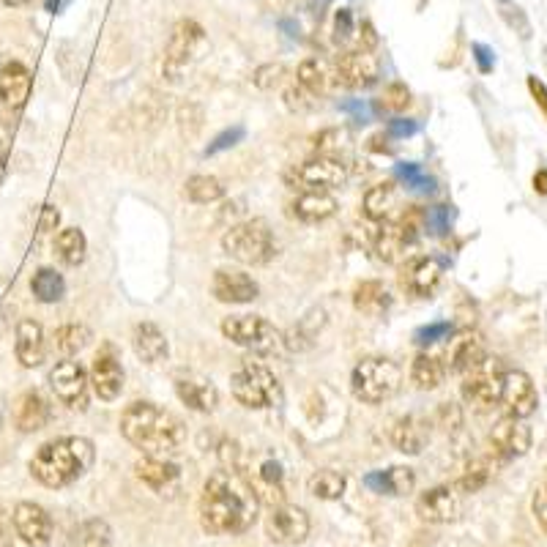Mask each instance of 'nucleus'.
<instances>
[{"label": "nucleus", "instance_id": "obj_1", "mask_svg": "<svg viewBox=\"0 0 547 547\" xmlns=\"http://www.w3.org/2000/svg\"><path fill=\"white\" fill-rule=\"evenodd\" d=\"M258 509L260 498L252 479L233 465L208 476L197 501L200 526L214 537H233L249 531L258 520Z\"/></svg>", "mask_w": 547, "mask_h": 547}, {"label": "nucleus", "instance_id": "obj_2", "mask_svg": "<svg viewBox=\"0 0 547 547\" xmlns=\"http://www.w3.org/2000/svg\"><path fill=\"white\" fill-rule=\"evenodd\" d=\"M121 435L143 455L173 457L184 446L186 427L162 405L132 403L121 413Z\"/></svg>", "mask_w": 547, "mask_h": 547}, {"label": "nucleus", "instance_id": "obj_3", "mask_svg": "<svg viewBox=\"0 0 547 547\" xmlns=\"http://www.w3.org/2000/svg\"><path fill=\"white\" fill-rule=\"evenodd\" d=\"M93 444L88 438H58L50 444L39 446V452L31 460V474L44 487H69L77 479H83L85 471L93 465Z\"/></svg>", "mask_w": 547, "mask_h": 547}, {"label": "nucleus", "instance_id": "obj_4", "mask_svg": "<svg viewBox=\"0 0 547 547\" xmlns=\"http://www.w3.org/2000/svg\"><path fill=\"white\" fill-rule=\"evenodd\" d=\"M427 219H424L422 208H408L400 211L397 217L386 219L375 236V255L389 266H400L411 258V252L419 244Z\"/></svg>", "mask_w": 547, "mask_h": 547}, {"label": "nucleus", "instance_id": "obj_5", "mask_svg": "<svg viewBox=\"0 0 547 547\" xmlns=\"http://www.w3.org/2000/svg\"><path fill=\"white\" fill-rule=\"evenodd\" d=\"M400 386H403V370H400V364L386 356H370L353 367L351 392L362 403H389L394 394L400 392Z\"/></svg>", "mask_w": 547, "mask_h": 547}, {"label": "nucleus", "instance_id": "obj_6", "mask_svg": "<svg viewBox=\"0 0 547 547\" xmlns=\"http://www.w3.org/2000/svg\"><path fill=\"white\" fill-rule=\"evenodd\" d=\"M222 252L244 266H266L277 255V241L266 219H247L222 236Z\"/></svg>", "mask_w": 547, "mask_h": 547}, {"label": "nucleus", "instance_id": "obj_7", "mask_svg": "<svg viewBox=\"0 0 547 547\" xmlns=\"http://www.w3.org/2000/svg\"><path fill=\"white\" fill-rule=\"evenodd\" d=\"M208 50V39L203 25L195 20H178L170 39H167L165 50V63H162V74L167 80H181L184 72H189L200 58L203 52Z\"/></svg>", "mask_w": 547, "mask_h": 547}, {"label": "nucleus", "instance_id": "obj_8", "mask_svg": "<svg viewBox=\"0 0 547 547\" xmlns=\"http://www.w3.org/2000/svg\"><path fill=\"white\" fill-rule=\"evenodd\" d=\"M230 392L238 405L249 411H263L277 403L279 383L277 375L260 362H241L238 370L230 375Z\"/></svg>", "mask_w": 547, "mask_h": 547}, {"label": "nucleus", "instance_id": "obj_9", "mask_svg": "<svg viewBox=\"0 0 547 547\" xmlns=\"http://www.w3.org/2000/svg\"><path fill=\"white\" fill-rule=\"evenodd\" d=\"M222 334L225 340H230L238 348H247L252 353H277L282 348V334L274 329V323H269L260 315H230L222 320Z\"/></svg>", "mask_w": 547, "mask_h": 547}, {"label": "nucleus", "instance_id": "obj_10", "mask_svg": "<svg viewBox=\"0 0 547 547\" xmlns=\"http://www.w3.org/2000/svg\"><path fill=\"white\" fill-rule=\"evenodd\" d=\"M504 367L498 362L496 356L487 353L482 362L471 367V370L463 375V392L465 405H471L476 411H493L498 403H501V383H504Z\"/></svg>", "mask_w": 547, "mask_h": 547}, {"label": "nucleus", "instance_id": "obj_11", "mask_svg": "<svg viewBox=\"0 0 547 547\" xmlns=\"http://www.w3.org/2000/svg\"><path fill=\"white\" fill-rule=\"evenodd\" d=\"M348 181V165L331 154H318L301 162L288 173V184L299 186L301 192H310V189H320V192H329L334 186H342Z\"/></svg>", "mask_w": 547, "mask_h": 547}, {"label": "nucleus", "instance_id": "obj_12", "mask_svg": "<svg viewBox=\"0 0 547 547\" xmlns=\"http://www.w3.org/2000/svg\"><path fill=\"white\" fill-rule=\"evenodd\" d=\"M334 77H337V85H345L351 91H364V88H372V85L378 83L381 61H378V55L372 50L348 47L334 61Z\"/></svg>", "mask_w": 547, "mask_h": 547}, {"label": "nucleus", "instance_id": "obj_13", "mask_svg": "<svg viewBox=\"0 0 547 547\" xmlns=\"http://www.w3.org/2000/svg\"><path fill=\"white\" fill-rule=\"evenodd\" d=\"M446 263L435 255H424V258H408L400 263V288L413 296V299H430L435 290L444 282Z\"/></svg>", "mask_w": 547, "mask_h": 547}, {"label": "nucleus", "instance_id": "obj_14", "mask_svg": "<svg viewBox=\"0 0 547 547\" xmlns=\"http://www.w3.org/2000/svg\"><path fill=\"white\" fill-rule=\"evenodd\" d=\"M312 523L310 515L296 504H274L271 512L266 515V537L274 542V545H301L304 539L310 537Z\"/></svg>", "mask_w": 547, "mask_h": 547}, {"label": "nucleus", "instance_id": "obj_15", "mask_svg": "<svg viewBox=\"0 0 547 547\" xmlns=\"http://www.w3.org/2000/svg\"><path fill=\"white\" fill-rule=\"evenodd\" d=\"M416 515H419V520L433 523V526L455 523L457 517L463 515V498H460L457 485L430 487L427 493L416 498Z\"/></svg>", "mask_w": 547, "mask_h": 547}, {"label": "nucleus", "instance_id": "obj_16", "mask_svg": "<svg viewBox=\"0 0 547 547\" xmlns=\"http://www.w3.org/2000/svg\"><path fill=\"white\" fill-rule=\"evenodd\" d=\"M88 372L80 362H72V359H61L50 370V386L55 397L66 403L69 408H80L83 411L85 403H88Z\"/></svg>", "mask_w": 547, "mask_h": 547}, {"label": "nucleus", "instance_id": "obj_17", "mask_svg": "<svg viewBox=\"0 0 547 547\" xmlns=\"http://www.w3.org/2000/svg\"><path fill=\"white\" fill-rule=\"evenodd\" d=\"M487 441H490V452L498 460H515V457H523L531 449V427L526 424V419L504 416L490 430Z\"/></svg>", "mask_w": 547, "mask_h": 547}, {"label": "nucleus", "instance_id": "obj_18", "mask_svg": "<svg viewBox=\"0 0 547 547\" xmlns=\"http://www.w3.org/2000/svg\"><path fill=\"white\" fill-rule=\"evenodd\" d=\"M14 531L17 537L28 547H50L55 526H52V517L47 515V509L33 501H22L14 506Z\"/></svg>", "mask_w": 547, "mask_h": 547}, {"label": "nucleus", "instance_id": "obj_19", "mask_svg": "<svg viewBox=\"0 0 547 547\" xmlns=\"http://www.w3.org/2000/svg\"><path fill=\"white\" fill-rule=\"evenodd\" d=\"M498 405L504 408L506 416L528 419L539 405L537 386L523 370H506L504 383H501V403Z\"/></svg>", "mask_w": 547, "mask_h": 547}, {"label": "nucleus", "instance_id": "obj_20", "mask_svg": "<svg viewBox=\"0 0 547 547\" xmlns=\"http://www.w3.org/2000/svg\"><path fill=\"white\" fill-rule=\"evenodd\" d=\"M91 386L96 397L104 403L118 400V394L124 389V370H121L113 345H104L102 351L96 353L91 364Z\"/></svg>", "mask_w": 547, "mask_h": 547}, {"label": "nucleus", "instance_id": "obj_21", "mask_svg": "<svg viewBox=\"0 0 547 547\" xmlns=\"http://www.w3.org/2000/svg\"><path fill=\"white\" fill-rule=\"evenodd\" d=\"M135 476L148 490H154L156 496L176 493L178 482H181V471L176 463H170V457L143 455V460L135 463Z\"/></svg>", "mask_w": 547, "mask_h": 547}, {"label": "nucleus", "instance_id": "obj_22", "mask_svg": "<svg viewBox=\"0 0 547 547\" xmlns=\"http://www.w3.org/2000/svg\"><path fill=\"white\" fill-rule=\"evenodd\" d=\"M211 293L222 304H249L258 299V282L238 269H219L211 279Z\"/></svg>", "mask_w": 547, "mask_h": 547}, {"label": "nucleus", "instance_id": "obj_23", "mask_svg": "<svg viewBox=\"0 0 547 547\" xmlns=\"http://www.w3.org/2000/svg\"><path fill=\"white\" fill-rule=\"evenodd\" d=\"M176 394L178 400L195 413H214L219 405V392L214 383L195 375V372H186V375H176Z\"/></svg>", "mask_w": 547, "mask_h": 547}, {"label": "nucleus", "instance_id": "obj_24", "mask_svg": "<svg viewBox=\"0 0 547 547\" xmlns=\"http://www.w3.org/2000/svg\"><path fill=\"white\" fill-rule=\"evenodd\" d=\"M487 356L485 340L474 334V331H463L457 334L455 340L449 342V353H446V370L455 375H465V372L476 367Z\"/></svg>", "mask_w": 547, "mask_h": 547}, {"label": "nucleus", "instance_id": "obj_25", "mask_svg": "<svg viewBox=\"0 0 547 547\" xmlns=\"http://www.w3.org/2000/svg\"><path fill=\"white\" fill-rule=\"evenodd\" d=\"M392 444L403 455H422V449L430 444V424L419 413L400 416L392 427Z\"/></svg>", "mask_w": 547, "mask_h": 547}, {"label": "nucleus", "instance_id": "obj_26", "mask_svg": "<svg viewBox=\"0 0 547 547\" xmlns=\"http://www.w3.org/2000/svg\"><path fill=\"white\" fill-rule=\"evenodd\" d=\"M33 88V74L22 66V63L11 61L0 69V102L11 107V110H20L25 102L31 99Z\"/></svg>", "mask_w": 547, "mask_h": 547}, {"label": "nucleus", "instance_id": "obj_27", "mask_svg": "<svg viewBox=\"0 0 547 547\" xmlns=\"http://www.w3.org/2000/svg\"><path fill=\"white\" fill-rule=\"evenodd\" d=\"M132 348H135V356L143 364L165 362L167 353H170L165 331L159 329L156 323H151V320L137 323L135 331H132Z\"/></svg>", "mask_w": 547, "mask_h": 547}, {"label": "nucleus", "instance_id": "obj_28", "mask_svg": "<svg viewBox=\"0 0 547 547\" xmlns=\"http://www.w3.org/2000/svg\"><path fill=\"white\" fill-rule=\"evenodd\" d=\"M337 200L329 192H320V189H310V192H301L293 200V217L304 222V225H320L337 214Z\"/></svg>", "mask_w": 547, "mask_h": 547}, {"label": "nucleus", "instance_id": "obj_29", "mask_svg": "<svg viewBox=\"0 0 547 547\" xmlns=\"http://www.w3.org/2000/svg\"><path fill=\"white\" fill-rule=\"evenodd\" d=\"M47 422H50V403L36 389L22 392L20 400L14 403V424H17V430L20 433H39Z\"/></svg>", "mask_w": 547, "mask_h": 547}, {"label": "nucleus", "instance_id": "obj_30", "mask_svg": "<svg viewBox=\"0 0 547 547\" xmlns=\"http://www.w3.org/2000/svg\"><path fill=\"white\" fill-rule=\"evenodd\" d=\"M47 356V340H44L42 323L36 320H20L17 326V359L22 367H39Z\"/></svg>", "mask_w": 547, "mask_h": 547}, {"label": "nucleus", "instance_id": "obj_31", "mask_svg": "<svg viewBox=\"0 0 547 547\" xmlns=\"http://www.w3.org/2000/svg\"><path fill=\"white\" fill-rule=\"evenodd\" d=\"M353 307H356V312H362L364 318H381L383 312H389V307H392V296L383 282L364 279L353 290Z\"/></svg>", "mask_w": 547, "mask_h": 547}, {"label": "nucleus", "instance_id": "obj_32", "mask_svg": "<svg viewBox=\"0 0 547 547\" xmlns=\"http://www.w3.org/2000/svg\"><path fill=\"white\" fill-rule=\"evenodd\" d=\"M364 482H367L370 490L381 493V496H408L416 487V474H413L411 468H405V465H394L389 471H375Z\"/></svg>", "mask_w": 547, "mask_h": 547}, {"label": "nucleus", "instance_id": "obj_33", "mask_svg": "<svg viewBox=\"0 0 547 547\" xmlns=\"http://www.w3.org/2000/svg\"><path fill=\"white\" fill-rule=\"evenodd\" d=\"M110 542H113L110 523L102 517H88L66 534L63 547H110Z\"/></svg>", "mask_w": 547, "mask_h": 547}, {"label": "nucleus", "instance_id": "obj_34", "mask_svg": "<svg viewBox=\"0 0 547 547\" xmlns=\"http://www.w3.org/2000/svg\"><path fill=\"white\" fill-rule=\"evenodd\" d=\"M397 211H400V192L394 184L372 186L364 195V214L372 222H386V219L397 217Z\"/></svg>", "mask_w": 547, "mask_h": 547}, {"label": "nucleus", "instance_id": "obj_35", "mask_svg": "<svg viewBox=\"0 0 547 547\" xmlns=\"http://www.w3.org/2000/svg\"><path fill=\"white\" fill-rule=\"evenodd\" d=\"M252 487H255L260 501L266 498L271 504H282V498H285V471H282V465L277 460H263L258 471H255Z\"/></svg>", "mask_w": 547, "mask_h": 547}, {"label": "nucleus", "instance_id": "obj_36", "mask_svg": "<svg viewBox=\"0 0 547 547\" xmlns=\"http://www.w3.org/2000/svg\"><path fill=\"white\" fill-rule=\"evenodd\" d=\"M296 83H299L304 91H310L315 99H320V96L329 93L331 83H337V77H334V69H329L323 61H318V58H307V61H301L299 72H296Z\"/></svg>", "mask_w": 547, "mask_h": 547}, {"label": "nucleus", "instance_id": "obj_37", "mask_svg": "<svg viewBox=\"0 0 547 547\" xmlns=\"http://www.w3.org/2000/svg\"><path fill=\"white\" fill-rule=\"evenodd\" d=\"M93 334L83 323H66L52 334V351L58 353L61 359H72L80 351H85L91 345Z\"/></svg>", "mask_w": 547, "mask_h": 547}, {"label": "nucleus", "instance_id": "obj_38", "mask_svg": "<svg viewBox=\"0 0 547 547\" xmlns=\"http://www.w3.org/2000/svg\"><path fill=\"white\" fill-rule=\"evenodd\" d=\"M446 378V364L433 353H419L411 364V381L422 392H433Z\"/></svg>", "mask_w": 547, "mask_h": 547}, {"label": "nucleus", "instance_id": "obj_39", "mask_svg": "<svg viewBox=\"0 0 547 547\" xmlns=\"http://www.w3.org/2000/svg\"><path fill=\"white\" fill-rule=\"evenodd\" d=\"M88 252V241L80 228H63L55 236V255L63 266H80Z\"/></svg>", "mask_w": 547, "mask_h": 547}, {"label": "nucleus", "instance_id": "obj_40", "mask_svg": "<svg viewBox=\"0 0 547 547\" xmlns=\"http://www.w3.org/2000/svg\"><path fill=\"white\" fill-rule=\"evenodd\" d=\"M184 197L195 206H208L225 197V186L214 176H192L184 184Z\"/></svg>", "mask_w": 547, "mask_h": 547}, {"label": "nucleus", "instance_id": "obj_41", "mask_svg": "<svg viewBox=\"0 0 547 547\" xmlns=\"http://www.w3.org/2000/svg\"><path fill=\"white\" fill-rule=\"evenodd\" d=\"M31 290L42 304H55V301L63 299L66 282H63V277L55 269H39L31 279Z\"/></svg>", "mask_w": 547, "mask_h": 547}, {"label": "nucleus", "instance_id": "obj_42", "mask_svg": "<svg viewBox=\"0 0 547 547\" xmlns=\"http://www.w3.org/2000/svg\"><path fill=\"white\" fill-rule=\"evenodd\" d=\"M493 474H496V465L490 463V457H479L474 463L465 465L463 476L457 479V490L460 493H479L493 479Z\"/></svg>", "mask_w": 547, "mask_h": 547}, {"label": "nucleus", "instance_id": "obj_43", "mask_svg": "<svg viewBox=\"0 0 547 547\" xmlns=\"http://www.w3.org/2000/svg\"><path fill=\"white\" fill-rule=\"evenodd\" d=\"M307 487L320 501H340L345 496V476L337 474V471H318V474L310 476Z\"/></svg>", "mask_w": 547, "mask_h": 547}, {"label": "nucleus", "instance_id": "obj_44", "mask_svg": "<svg viewBox=\"0 0 547 547\" xmlns=\"http://www.w3.org/2000/svg\"><path fill=\"white\" fill-rule=\"evenodd\" d=\"M411 102V91H408L403 83H392L383 88L381 107L386 113H405V110L411 107Z\"/></svg>", "mask_w": 547, "mask_h": 547}, {"label": "nucleus", "instance_id": "obj_45", "mask_svg": "<svg viewBox=\"0 0 547 547\" xmlns=\"http://www.w3.org/2000/svg\"><path fill=\"white\" fill-rule=\"evenodd\" d=\"M178 126H181V135L184 137H197V132L203 129V110H200V104H181V110H178Z\"/></svg>", "mask_w": 547, "mask_h": 547}, {"label": "nucleus", "instance_id": "obj_46", "mask_svg": "<svg viewBox=\"0 0 547 547\" xmlns=\"http://www.w3.org/2000/svg\"><path fill=\"white\" fill-rule=\"evenodd\" d=\"M282 96H285V104H288L293 113H312L318 107V99L310 91H304L299 83L288 85Z\"/></svg>", "mask_w": 547, "mask_h": 547}, {"label": "nucleus", "instance_id": "obj_47", "mask_svg": "<svg viewBox=\"0 0 547 547\" xmlns=\"http://www.w3.org/2000/svg\"><path fill=\"white\" fill-rule=\"evenodd\" d=\"M394 173H397V178H400L408 189H433V178L427 176L419 165H413V162L397 165Z\"/></svg>", "mask_w": 547, "mask_h": 547}, {"label": "nucleus", "instance_id": "obj_48", "mask_svg": "<svg viewBox=\"0 0 547 547\" xmlns=\"http://www.w3.org/2000/svg\"><path fill=\"white\" fill-rule=\"evenodd\" d=\"M452 337V323H446V320H438V323H430V326H422V329L413 334V342L416 345H435V342L449 340Z\"/></svg>", "mask_w": 547, "mask_h": 547}, {"label": "nucleus", "instance_id": "obj_49", "mask_svg": "<svg viewBox=\"0 0 547 547\" xmlns=\"http://www.w3.org/2000/svg\"><path fill=\"white\" fill-rule=\"evenodd\" d=\"M351 42H356V25H353L351 11L340 9L334 17V44L348 47Z\"/></svg>", "mask_w": 547, "mask_h": 547}, {"label": "nucleus", "instance_id": "obj_50", "mask_svg": "<svg viewBox=\"0 0 547 547\" xmlns=\"http://www.w3.org/2000/svg\"><path fill=\"white\" fill-rule=\"evenodd\" d=\"M282 77H285V69L279 63H266V66H260L258 72H255L252 80H255L260 91H274Z\"/></svg>", "mask_w": 547, "mask_h": 547}, {"label": "nucleus", "instance_id": "obj_51", "mask_svg": "<svg viewBox=\"0 0 547 547\" xmlns=\"http://www.w3.org/2000/svg\"><path fill=\"white\" fill-rule=\"evenodd\" d=\"M244 140V126H233V129H225L222 135L214 140V143L206 148V156H214L219 154V151H228V148H233L236 143H241Z\"/></svg>", "mask_w": 547, "mask_h": 547}, {"label": "nucleus", "instance_id": "obj_52", "mask_svg": "<svg viewBox=\"0 0 547 547\" xmlns=\"http://www.w3.org/2000/svg\"><path fill=\"white\" fill-rule=\"evenodd\" d=\"M424 219H427V228H433L435 233L449 230V208L446 206H435L430 211H424Z\"/></svg>", "mask_w": 547, "mask_h": 547}, {"label": "nucleus", "instance_id": "obj_53", "mask_svg": "<svg viewBox=\"0 0 547 547\" xmlns=\"http://www.w3.org/2000/svg\"><path fill=\"white\" fill-rule=\"evenodd\" d=\"M531 509H534V517H537L539 528L547 534V487H539L537 493H534Z\"/></svg>", "mask_w": 547, "mask_h": 547}, {"label": "nucleus", "instance_id": "obj_54", "mask_svg": "<svg viewBox=\"0 0 547 547\" xmlns=\"http://www.w3.org/2000/svg\"><path fill=\"white\" fill-rule=\"evenodd\" d=\"M528 91H531V96H534V102H537L539 113L545 115L547 121V85L542 83V80H537V77H528Z\"/></svg>", "mask_w": 547, "mask_h": 547}, {"label": "nucleus", "instance_id": "obj_55", "mask_svg": "<svg viewBox=\"0 0 547 547\" xmlns=\"http://www.w3.org/2000/svg\"><path fill=\"white\" fill-rule=\"evenodd\" d=\"M419 132L416 121H408V118H394L389 124V137H411Z\"/></svg>", "mask_w": 547, "mask_h": 547}, {"label": "nucleus", "instance_id": "obj_56", "mask_svg": "<svg viewBox=\"0 0 547 547\" xmlns=\"http://www.w3.org/2000/svg\"><path fill=\"white\" fill-rule=\"evenodd\" d=\"M58 219H61V214H58L55 208H52V206L44 208V211H42V222H39V233H42V236L52 233V230L58 228Z\"/></svg>", "mask_w": 547, "mask_h": 547}, {"label": "nucleus", "instance_id": "obj_57", "mask_svg": "<svg viewBox=\"0 0 547 547\" xmlns=\"http://www.w3.org/2000/svg\"><path fill=\"white\" fill-rule=\"evenodd\" d=\"M534 192L537 195H547V167L534 173Z\"/></svg>", "mask_w": 547, "mask_h": 547}, {"label": "nucleus", "instance_id": "obj_58", "mask_svg": "<svg viewBox=\"0 0 547 547\" xmlns=\"http://www.w3.org/2000/svg\"><path fill=\"white\" fill-rule=\"evenodd\" d=\"M474 52H476V61H479V69H482V72H490V63H487L485 47H474Z\"/></svg>", "mask_w": 547, "mask_h": 547}, {"label": "nucleus", "instance_id": "obj_59", "mask_svg": "<svg viewBox=\"0 0 547 547\" xmlns=\"http://www.w3.org/2000/svg\"><path fill=\"white\" fill-rule=\"evenodd\" d=\"M31 0H3V6H9V9H22V6H28Z\"/></svg>", "mask_w": 547, "mask_h": 547}, {"label": "nucleus", "instance_id": "obj_60", "mask_svg": "<svg viewBox=\"0 0 547 547\" xmlns=\"http://www.w3.org/2000/svg\"><path fill=\"white\" fill-rule=\"evenodd\" d=\"M0 181H3V159H0Z\"/></svg>", "mask_w": 547, "mask_h": 547}, {"label": "nucleus", "instance_id": "obj_61", "mask_svg": "<svg viewBox=\"0 0 547 547\" xmlns=\"http://www.w3.org/2000/svg\"><path fill=\"white\" fill-rule=\"evenodd\" d=\"M545 487H547V482H545Z\"/></svg>", "mask_w": 547, "mask_h": 547}]
</instances>
